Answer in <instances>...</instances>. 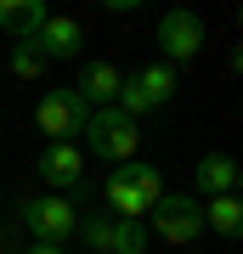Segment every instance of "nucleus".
<instances>
[{
	"mask_svg": "<svg viewBox=\"0 0 243 254\" xmlns=\"http://www.w3.org/2000/svg\"><path fill=\"white\" fill-rule=\"evenodd\" d=\"M80 237L90 243V254H147V226L136 220H113V215H80Z\"/></svg>",
	"mask_w": 243,
	"mask_h": 254,
	"instance_id": "7",
	"label": "nucleus"
},
{
	"mask_svg": "<svg viewBox=\"0 0 243 254\" xmlns=\"http://www.w3.org/2000/svg\"><path fill=\"white\" fill-rule=\"evenodd\" d=\"M204 232L226 237V243L243 232V203H238V192H232V198H209V209H204Z\"/></svg>",
	"mask_w": 243,
	"mask_h": 254,
	"instance_id": "14",
	"label": "nucleus"
},
{
	"mask_svg": "<svg viewBox=\"0 0 243 254\" xmlns=\"http://www.w3.org/2000/svg\"><path fill=\"white\" fill-rule=\"evenodd\" d=\"M170 96H175V73H170V63H147L142 73H125V85H119L113 108L125 113V119H136V125H142V113L164 108Z\"/></svg>",
	"mask_w": 243,
	"mask_h": 254,
	"instance_id": "3",
	"label": "nucleus"
},
{
	"mask_svg": "<svg viewBox=\"0 0 243 254\" xmlns=\"http://www.w3.org/2000/svg\"><path fill=\"white\" fill-rule=\"evenodd\" d=\"M40 181H45V192H80V181H85V153H80V141H51L40 153Z\"/></svg>",
	"mask_w": 243,
	"mask_h": 254,
	"instance_id": "9",
	"label": "nucleus"
},
{
	"mask_svg": "<svg viewBox=\"0 0 243 254\" xmlns=\"http://www.w3.org/2000/svg\"><path fill=\"white\" fill-rule=\"evenodd\" d=\"M45 17H51V6H45V0H0V28H6L17 46H28V40L40 34Z\"/></svg>",
	"mask_w": 243,
	"mask_h": 254,
	"instance_id": "12",
	"label": "nucleus"
},
{
	"mask_svg": "<svg viewBox=\"0 0 243 254\" xmlns=\"http://www.w3.org/2000/svg\"><path fill=\"white\" fill-rule=\"evenodd\" d=\"M85 147H90L96 158H108V164H130L136 147H142V125L125 119L119 108H90V119H85Z\"/></svg>",
	"mask_w": 243,
	"mask_h": 254,
	"instance_id": "2",
	"label": "nucleus"
},
{
	"mask_svg": "<svg viewBox=\"0 0 243 254\" xmlns=\"http://www.w3.org/2000/svg\"><path fill=\"white\" fill-rule=\"evenodd\" d=\"M11 73H17V79H40V73H45V57L34 46H11Z\"/></svg>",
	"mask_w": 243,
	"mask_h": 254,
	"instance_id": "15",
	"label": "nucleus"
},
{
	"mask_svg": "<svg viewBox=\"0 0 243 254\" xmlns=\"http://www.w3.org/2000/svg\"><path fill=\"white\" fill-rule=\"evenodd\" d=\"M28 254H63V249H51V243H34V249H28Z\"/></svg>",
	"mask_w": 243,
	"mask_h": 254,
	"instance_id": "16",
	"label": "nucleus"
},
{
	"mask_svg": "<svg viewBox=\"0 0 243 254\" xmlns=\"http://www.w3.org/2000/svg\"><path fill=\"white\" fill-rule=\"evenodd\" d=\"M17 215H23V226L40 237V243H63V237L80 232V215H74V203L68 198H57V192H28V198L17 203Z\"/></svg>",
	"mask_w": 243,
	"mask_h": 254,
	"instance_id": "5",
	"label": "nucleus"
},
{
	"mask_svg": "<svg viewBox=\"0 0 243 254\" xmlns=\"http://www.w3.org/2000/svg\"><path fill=\"white\" fill-rule=\"evenodd\" d=\"M85 119H90V108L80 102V91H45L40 96V108H34V125H40V136H45V147L51 141H74V136H85Z\"/></svg>",
	"mask_w": 243,
	"mask_h": 254,
	"instance_id": "6",
	"label": "nucleus"
},
{
	"mask_svg": "<svg viewBox=\"0 0 243 254\" xmlns=\"http://www.w3.org/2000/svg\"><path fill=\"white\" fill-rule=\"evenodd\" d=\"M192 181H198V192H209V198H232L243 170H238V158H226V153H204L198 170H192Z\"/></svg>",
	"mask_w": 243,
	"mask_h": 254,
	"instance_id": "13",
	"label": "nucleus"
},
{
	"mask_svg": "<svg viewBox=\"0 0 243 254\" xmlns=\"http://www.w3.org/2000/svg\"><path fill=\"white\" fill-rule=\"evenodd\" d=\"M142 226H153L164 243L187 249V243H198V237H204V203H198V198H187V192H164Z\"/></svg>",
	"mask_w": 243,
	"mask_h": 254,
	"instance_id": "4",
	"label": "nucleus"
},
{
	"mask_svg": "<svg viewBox=\"0 0 243 254\" xmlns=\"http://www.w3.org/2000/svg\"><path fill=\"white\" fill-rule=\"evenodd\" d=\"M204 17L198 11H187V6H175V11H164L159 17V46H164V57L170 63H187V57H198L204 51Z\"/></svg>",
	"mask_w": 243,
	"mask_h": 254,
	"instance_id": "8",
	"label": "nucleus"
},
{
	"mask_svg": "<svg viewBox=\"0 0 243 254\" xmlns=\"http://www.w3.org/2000/svg\"><path fill=\"white\" fill-rule=\"evenodd\" d=\"M28 46H34L45 63H68V57H80V46H85V28L74 23V17H57V11H51V17H45V28L28 40Z\"/></svg>",
	"mask_w": 243,
	"mask_h": 254,
	"instance_id": "10",
	"label": "nucleus"
},
{
	"mask_svg": "<svg viewBox=\"0 0 243 254\" xmlns=\"http://www.w3.org/2000/svg\"><path fill=\"white\" fill-rule=\"evenodd\" d=\"M102 198H108V215L113 220H136V226H142V220L153 215V203L164 198V170H153V164H142V158L113 164Z\"/></svg>",
	"mask_w": 243,
	"mask_h": 254,
	"instance_id": "1",
	"label": "nucleus"
},
{
	"mask_svg": "<svg viewBox=\"0 0 243 254\" xmlns=\"http://www.w3.org/2000/svg\"><path fill=\"white\" fill-rule=\"evenodd\" d=\"M119 85H125V73H119V63H85L80 68V102L85 108H113V96H119Z\"/></svg>",
	"mask_w": 243,
	"mask_h": 254,
	"instance_id": "11",
	"label": "nucleus"
}]
</instances>
